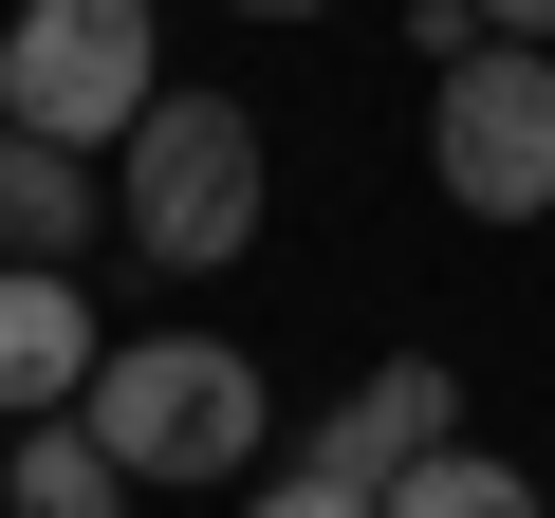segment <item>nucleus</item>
Listing matches in <instances>:
<instances>
[{
  "label": "nucleus",
  "mask_w": 555,
  "mask_h": 518,
  "mask_svg": "<svg viewBox=\"0 0 555 518\" xmlns=\"http://www.w3.org/2000/svg\"><path fill=\"white\" fill-rule=\"evenodd\" d=\"M75 426L130 463V500H241V481H259V444H278L259 352H222V334H130V352L75 389Z\"/></svg>",
  "instance_id": "obj_1"
},
{
  "label": "nucleus",
  "mask_w": 555,
  "mask_h": 518,
  "mask_svg": "<svg viewBox=\"0 0 555 518\" xmlns=\"http://www.w3.org/2000/svg\"><path fill=\"white\" fill-rule=\"evenodd\" d=\"M112 222H130V259H167V279H222V259L259 241V112L241 93H167L112 148Z\"/></svg>",
  "instance_id": "obj_2"
},
{
  "label": "nucleus",
  "mask_w": 555,
  "mask_h": 518,
  "mask_svg": "<svg viewBox=\"0 0 555 518\" xmlns=\"http://www.w3.org/2000/svg\"><path fill=\"white\" fill-rule=\"evenodd\" d=\"M149 112H167L149 0H20V20H0V130H38V148H130Z\"/></svg>",
  "instance_id": "obj_3"
},
{
  "label": "nucleus",
  "mask_w": 555,
  "mask_h": 518,
  "mask_svg": "<svg viewBox=\"0 0 555 518\" xmlns=\"http://www.w3.org/2000/svg\"><path fill=\"white\" fill-rule=\"evenodd\" d=\"M426 167L463 222H555V56L481 38L463 75H426Z\"/></svg>",
  "instance_id": "obj_4"
},
{
  "label": "nucleus",
  "mask_w": 555,
  "mask_h": 518,
  "mask_svg": "<svg viewBox=\"0 0 555 518\" xmlns=\"http://www.w3.org/2000/svg\"><path fill=\"white\" fill-rule=\"evenodd\" d=\"M426 444H463V371H444V352H389L371 389H334V407H315V444H297V463H315V481H352V500H389Z\"/></svg>",
  "instance_id": "obj_5"
},
{
  "label": "nucleus",
  "mask_w": 555,
  "mask_h": 518,
  "mask_svg": "<svg viewBox=\"0 0 555 518\" xmlns=\"http://www.w3.org/2000/svg\"><path fill=\"white\" fill-rule=\"evenodd\" d=\"M93 371H112L93 297L56 279V259H0V426H56V407H75Z\"/></svg>",
  "instance_id": "obj_6"
},
{
  "label": "nucleus",
  "mask_w": 555,
  "mask_h": 518,
  "mask_svg": "<svg viewBox=\"0 0 555 518\" xmlns=\"http://www.w3.org/2000/svg\"><path fill=\"white\" fill-rule=\"evenodd\" d=\"M112 222V167L93 148H38V130H0V259H56L75 279V241Z\"/></svg>",
  "instance_id": "obj_7"
},
{
  "label": "nucleus",
  "mask_w": 555,
  "mask_h": 518,
  "mask_svg": "<svg viewBox=\"0 0 555 518\" xmlns=\"http://www.w3.org/2000/svg\"><path fill=\"white\" fill-rule=\"evenodd\" d=\"M0 518H130V463L56 407V426H20V444H0Z\"/></svg>",
  "instance_id": "obj_8"
},
{
  "label": "nucleus",
  "mask_w": 555,
  "mask_h": 518,
  "mask_svg": "<svg viewBox=\"0 0 555 518\" xmlns=\"http://www.w3.org/2000/svg\"><path fill=\"white\" fill-rule=\"evenodd\" d=\"M371 518H555V500H537L518 463H481V444H426V463H408Z\"/></svg>",
  "instance_id": "obj_9"
},
{
  "label": "nucleus",
  "mask_w": 555,
  "mask_h": 518,
  "mask_svg": "<svg viewBox=\"0 0 555 518\" xmlns=\"http://www.w3.org/2000/svg\"><path fill=\"white\" fill-rule=\"evenodd\" d=\"M241 518H371V500H352V481H315V463H259V481H241Z\"/></svg>",
  "instance_id": "obj_10"
},
{
  "label": "nucleus",
  "mask_w": 555,
  "mask_h": 518,
  "mask_svg": "<svg viewBox=\"0 0 555 518\" xmlns=\"http://www.w3.org/2000/svg\"><path fill=\"white\" fill-rule=\"evenodd\" d=\"M481 38H518V56H555V0H463Z\"/></svg>",
  "instance_id": "obj_11"
},
{
  "label": "nucleus",
  "mask_w": 555,
  "mask_h": 518,
  "mask_svg": "<svg viewBox=\"0 0 555 518\" xmlns=\"http://www.w3.org/2000/svg\"><path fill=\"white\" fill-rule=\"evenodd\" d=\"M222 20H334V0H222Z\"/></svg>",
  "instance_id": "obj_12"
}]
</instances>
